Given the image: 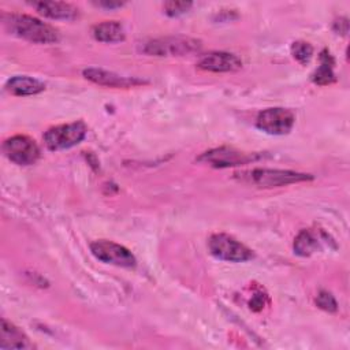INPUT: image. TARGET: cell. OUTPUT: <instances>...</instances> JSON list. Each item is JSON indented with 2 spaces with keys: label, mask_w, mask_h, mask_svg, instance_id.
I'll list each match as a JSON object with an SVG mask.
<instances>
[{
  "label": "cell",
  "mask_w": 350,
  "mask_h": 350,
  "mask_svg": "<svg viewBox=\"0 0 350 350\" xmlns=\"http://www.w3.org/2000/svg\"><path fill=\"white\" fill-rule=\"evenodd\" d=\"M334 31L338 33V34H342V36H346L347 31H349V21L347 18H339L334 22V26H332Z\"/></svg>",
  "instance_id": "21"
},
{
  "label": "cell",
  "mask_w": 350,
  "mask_h": 350,
  "mask_svg": "<svg viewBox=\"0 0 350 350\" xmlns=\"http://www.w3.org/2000/svg\"><path fill=\"white\" fill-rule=\"evenodd\" d=\"M86 134V124L82 120H78L48 129L44 134V142L49 150H63L82 142Z\"/></svg>",
  "instance_id": "5"
},
{
  "label": "cell",
  "mask_w": 350,
  "mask_h": 350,
  "mask_svg": "<svg viewBox=\"0 0 350 350\" xmlns=\"http://www.w3.org/2000/svg\"><path fill=\"white\" fill-rule=\"evenodd\" d=\"M33 7L45 18L55 21H74L79 16V10L64 1H37Z\"/></svg>",
  "instance_id": "13"
},
{
  "label": "cell",
  "mask_w": 350,
  "mask_h": 350,
  "mask_svg": "<svg viewBox=\"0 0 350 350\" xmlns=\"http://www.w3.org/2000/svg\"><path fill=\"white\" fill-rule=\"evenodd\" d=\"M249 305H250V309H252V310H254V312L261 310V309L264 308V294H261V293L254 294V295H253V298L250 299Z\"/></svg>",
  "instance_id": "22"
},
{
  "label": "cell",
  "mask_w": 350,
  "mask_h": 350,
  "mask_svg": "<svg viewBox=\"0 0 350 350\" xmlns=\"http://www.w3.org/2000/svg\"><path fill=\"white\" fill-rule=\"evenodd\" d=\"M234 175L242 182L254 185L257 187H264V189L280 187V186H287V185L313 179L310 174L297 172L291 170H276V168H253V170L237 172Z\"/></svg>",
  "instance_id": "2"
},
{
  "label": "cell",
  "mask_w": 350,
  "mask_h": 350,
  "mask_svg": "<svg viewBox=\"0 0 350 350\" xmlns=\"http://www.w3.org/2000/svg\"><path fill=\"white\" fill-rule=\"evenodd\" d=\"M295 123V115L291 109L273 107L261 111L256 118V127L271 135L288 134Z\"/></svg>",
  "instance_id": "6"
},
{
  "label": "cell",
  "mask_w": 350,
  "mask_h": 350,
  "mask_svg": "<svg viewBox=\"0 0 350 350\" xmlns=\"http://www.w3.org/2000/svg\"><path fill=\"white\" fill-rule=\"evenodd\" d=\"M92 36L96 41L107 42V44L120 42L126 38L123 25L118 21H104V22L96 23L92 27Z\"/></svg>",
  "instance_id": "16"
},
{
  "label": "cell",
  "mask_w": 350,
  "mask_h": 350,
  "mask_svg": "<svg viewBox=\"0 0 350 350\" xmlns=\"http://www.w3.org/2000/svg\"><path fill=\"white\" fill-rule=\"evenodd\" d=\"M98 7H103V8H118V7H122L124 3H120V1H98V3H94Z\"/></svg>",
  "instance_id": "23"
},
{
  "label": "cell",
  "mask_w": 350,
  "mask_h": 350,
  "mask_svg": "<svg viewBox=\"0 0 350 350\" xmlns=\"http://www.w3.org/2000/svg\"><path fill=\"white\" fill-rule=\"evenodd\" d=\"M36 346L31 343L29 336L15 324L7 321L5 319L1 320V339H0V349H34Z\"/></svg>",
  "instance_id": "14"
},
{
  "label": "cell",
  "mask_w": 350,
  "mask_h": 350,
  "mask_svg": "<svg viewBox=\"0 0 350 350\" xmlns=\"http://www.w3.org/2000/svg\"><path fill=\"white\" fill-rule=\"evenodd\" d=\"M5 89L8 93L14 96L25 97V96H34L44 92L45 83L33 77L15 75L7 81Z\"/></svg>",
  "instance_id": "15"
},
{
  "label": "cell",
  "mask_w": 350,
  "mask_h": 350,
  "mask_svg": "<svg viewBox=\"0 0 350 350\" xmlns=\"http://www.w3.org/2000/svg\"><path fill=\"white\" fill-rule=\"evenodd\" d=\"M319 67L316 68V71L313 72L312 75V81L316 83V85H320V86H325V85H329L332 82H335V74H334V66H335V60H334V56L331 55V52L324 48L320 55H319Z\"/></svg>",
  "instance_id": "17"
},
{
  "label": "cell",
  "mask_w": 350,
  "mask_h": 350,
  "mask_svg": "<svg viewBox=\"0 0 350 350\" xmlns=\"http://www.w3.org/2000/svg\"><path fill=\"white\" fill-rule=\"evenodd\" d=\"M89 247L92 254L105 264H112L122 268H133L137 264L134 254L127 247L116 242L100 239L92 242Z\"/></svg>",
  "instance_id": "8"
},
{
  "label": "cell",
  "mask_w": 350,
  "mask_h": 350,
  "mask_svg": "<svg viewBox=\"0 0 350 350\" xmlns=\"http://www.w3.org/2000/svg\"><path fill=\"white\" fill-rule=\"evenodd\" d=\"M193 7L191 1H165L163 4V10L168 16H180Z\"/></svg>",
  "instance_id": "19"
},
{
  "label": "cell",
  "mask_w": 350,
  "mask_h": 350,
  "mask_svg": "<svg viewBox=\"0 0 350 350\" xmlns=\"http://www.w3.org/2000/svg\"><path fill=\"white\" fill-rule=\"evenodd\" d=\"M291 55L298 63L305 66L313 56V46L306 41H295L291 45Z\"/></svg>",
  "instance_id": "18"
},
{
  "label": "cell",
  "mask_w": 350,
  "mask_h": 350,
  "mask_svg": "<svg viewBox=\"0 0 350 350\" xmlns=\"http://www.w3.org/2000/svg\"><path fill=\"white\" fill-rule=\"evenodd\" d=\"M209 252L213 257L221 261L228 262H245L254 257V253L252 249L237 241L234 237L217 232L211 235L208 241Z\"/></svg>",
  "instance_id": "4"
},
{
  "label": "cell",
  "mask_w": 350,
  "mask_h": 350,
  "mask_svg": "<svg viewBox=\"0 0 350 350\" xmlns=\"http://www.w3.org/2000/svg\"><path fill=\"white\" fill-rule=\"evenodd\" d=\"M4 26L16 37L27 40L34 44H53L57 42L60 34L52 25L45 23L31 15L26 14H4Z\"/></svg>",
  "instance_id": "1"
},
{
  "label": "cell",
  "mask_w": 350,
  "mask_h": 350,
  "mask_svg": "<svg viewBox=\"0 0 350 350\" xmlns=\"http://www.w3.org/2000/svg\"><path fill=\"white\" fill-rule=\"evenodd\" d=\"M260 157L261 154L258 153H247L230 146H220V148H215L204 152L201 156H198L197 161L208 164L215 168H227V167L243 165V164L256 161Z\"/></svg>",
  "instance_id": "7"
},
{
  "label": "cell",
  "mask_w": 350,
  "mask_h": 350,
  "mask_svg": "<svg viewBox=\"0 0 350 350\" xmlns=\"http://www.w3.org/2000/svg\"><path fill=\"white\" fill-rule=\"evenodd\" d=\"M323 243H328V235L325 232L313 231L310 228L302 230L294 239V253L301 257H309L321 249Z\"/></svg>",
  "instance_id": "12"
},
{
  "label": "cell",
  "mask_w": 350,
  "mask_h": 350,
  "mask_svg": "<svg viewBox=\"0 0 350 350\" xmlns=\"http://www.w3.org/2000/svg\"><path fill=\"white\" fill-rule=\"evenodd\" d=\"M201 41L191 37H160L146 41L141 51L149 56H185L191 53H198L201 51Z\"/></svg>",
  "instance_id": "3"
},
{
  "label": "cell",
  "mask_w": 350,
  "mask_h": 350,
  "mask_svg": "<svg viewBox=\"0 0 350 350\" xmlns=\"http://www.w3.org/2000/svg\"><path fill=\"white\" fill-rule=\"evenodd\" d=\"M316 305H317L320 309H323V310H325V312H329V313H334V312L338 310V302H336L335 297H334L331 293L325 291V290H321V291L317 294V297H316Z\"/></svg>",
  "instance_id": "20"
},
{
  "label": "cell",
  "mask_w": 350,
  "mask_h": 350,
  "mask_svg": "<svg viewBox=\"0 0 350 350\" xmlns=\"http://www.w3.org/2000/svg\"><path fill=\"white\" fill-rule=\"evenodd\" d=\"M197 66L209 72H232L242 68V60L231 52L212 51L202 55Z\"/></svg>",
  "instance_id": "10"
},
{
  "label": "cell",
  "mask_w": 350,
  "mask_h": 350,
  "mask_svg": "<svg viewBox=\"0 0 350 350\" xmlns=\"http://www.w3.org/2000/svg\"><path fill=\"white\" fill-rule=\"evenodd\" d=\"M3 152L8 160L18 165L34 164L40 157L37 142L27 135H12L3 144Z\"/></svg>",
  "instance_id": "9"
},
{
  "label": "cell",
  "mask_w": 350,
  "mask_h": 350,
  "mask_svg": "<svg viewBox=\"0 0 350 350\" xmlns=\"http://www.w3.org/2000/svg\"><path fill=\"white\" fill-rule=\"evenodd\" d=\"M83 77L100 86H107V88H134L138 85H144L145 81L135 78V77H124L119 75L113 71L97 68V67H89L82 71Z\"/></svg>",
  "instance_id": "11"
}]
</instances>
